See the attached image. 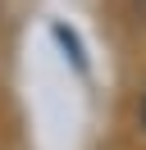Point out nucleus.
<instances>
[{
  "label": "nucleus",
  "instance_id": "f257e3e1",
  "mask_svg": "<svg viewBox=\"0 0 146 150\" xmlns=\"http://www.w3.org/2000/svg\"><path fill=\"white\" fill-rule=\"evenodd\" d=\"M142 132H146V100H142Z\"/></svg>",
  "mask_w": 146,
  "mask_h": 150
}]
</instances>
